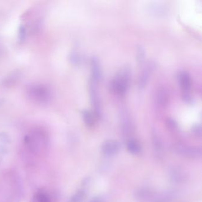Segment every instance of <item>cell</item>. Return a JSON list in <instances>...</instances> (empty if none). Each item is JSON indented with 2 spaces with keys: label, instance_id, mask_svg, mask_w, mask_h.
<instances>
[{
  "label": "cell",
  "instance_id": "cell-1",
  "mask_svg": "<svg viewBox=\"0 0 202 202\" xmlns=\"http://www.w3.org/2000/svg\"><path fill=\"white\" fill-rule=\"evenodd\" d=\"M24 142L30 151L39 154L46 149L48 145V138L44 131L36 129L25 135Z\"/></svg>",
  "mask_w": 202,
  "mask_h": 202
},
{
  "label": "cell",
  "instance_id": "cell-2",
  "mask_svg": "<svg viewBox=\"0 0 202 202\" xmlns=\"http://www.w3.org/2000/svg\"><path fill=\"white\" fill-rule=\"evenodd\" d=\"M29 98L39 105H46L52 99L51 90L42 84H33L27 90Z\"/></svg>",
  "mask_w": 202,
  "mask_h": 202
},
{
  "label": "cell",
  "instance_id": "cell-3",
  "mask_svg": "<svg viewBox=\"0 0 202 202\" xmlns=\"http://www.w3.org/2000/svg\"><path fill=\"white\" fill-rule=\"evenodd\" d=\"M129 71L124 69L119 72L114 77L110 84V88L117 94H124L129 87Z\"/></svg>",
  "mask_w": 202,
  "mask_h": 202
},
{
  "label": "cell",
  "instance_id": "cell-4",
  "mask_svg": "<svg viewBox=\"0 0 202 202\" xmlns=\"http://www.w3.org/2000/svg\"><path fill=\"white\" fill-rule=\"evenodd\" d=\"M173 150L180 156L190 159H197L201 157L202 149L199 147L186 145L182 144H177L174 146Z\"/></svg>",
  "mask_w": 202,
  "mask_h": 202
},
{
  "label": "cell",
  "instance_id": "cell-5",
  "mask_svg": "<svg viewBox=\"0 0 202 202\" xmlns=\"http://www.w3.org/2000/svg\"><path fill=\"white\" fill-rule=\"evenodd\" d=\"M155 195L156 193L154 190L149 188L143 187L138 189L135 191L134 197L139 202H149L152 200Z\"/></svg>",
  "mask_w": 202,
  "mask_h": 202
},
{
  "label": "cell",
  "instance_id": "cell-6",
  "mask_svg": "<svg viewBox=\"0 0 202 202\" xmlns=\"http://www.w3.org/2000/svg\"><path fill=\"white\" fill-rule=\"evenodd\" d=\"M97 82L91 80L90 84V97L91 101L94 109V113L97 117L100 116V104L99 95L97 94V88H96Z\"/></svg>",
  "mask_w": 202,
  "mask_h": 202
},
{
  "label": "cell",
  "instance_id": "cell-7",
  "mask_svg": "<svg viewBox=\"0 0 202 202\" xmlns=\"http://www.w3.org/2000/svg\"><path fill=\"white\" fill-rule=\"evenodd\" d=\"M155 67V64L152 62H149L146 65L142 71L138 80V86L140 89H144L149 80V76L151 75Z\"/></svg>",
  "mask_w": 202,
  "mask_h": 202
},
{
  "label": "cell",
  "instance_id": "cell-8",
  "mask_svg": "<svg viewBox=\"0 0 202 202\" xmlns=\"http://www.w3.org/2000/svg\"><path fill=\"white\" fill-rule=\"evenodd\" d=\"M120 149V143L113 140H110L105 142L101 147L103 153L108 156H112L116 154L119 151Z\"/></svg>",
  "mask_w": 202,
  "mask_h": 202
},
{
  "label": "cell",
  "instance_id": "cell-9",
  "mask_svg": "<svg viewBox=\"0 0 202 202\" xmlns=\"http://www.w3.org/2000/svg\"><path fill=\"white\" fill-rule=\"evenodd\" d=\"M180 85L183 90L184 95H186L187 99H189V93L191 89V82L189 74L186 72H182L179 75Z\"/></svg>",
  "mask_w": 202,
  "mask_h": 202
},
{
  "label": "cell",
  "instance_id": "cell-10",
  "mask_svg": "<svg viewBox=\"0 0 202 202\" xmlns=\"http://www.w3.org/2000/svg\"><path fill=\"white\" fill-rule=\"evenodd\" d=\"M152 142L153 150L155 155L159 157H161L163 155V145L162 141L156 133H153L152 135Z\"/></svg>",
  "mask_w": 202,
  "mask_h": 202
},
{
  "label": "cell",
  "instance_id": "cell-11",
  "mask_svg": "<svg viewBox=\"0 0 202 202\" xmlns=\"http://www.w3.org/2000/svg\"><path fill=\"white\" fill-rule=\"evenodd\" d=\"M170 177L172 182L177 184L182 183L186 178V176L183 171L177 168H174L171 171Z\"/></svg>",
  "mask_w": 202,
  "mask_h": 202
},
{
  "label": "cell",
  "instance_id": "cell-12",
  "mask_svg": "<svg viewBox=\"0 0 202 202\" xmlns=\"http://www.w3.org/2000/svg\"><path fill=\"white\" fill-rule=\"evenodd\" d=\"M101 77V70L99 62L95 58L91 60V81L97 82Z\"/></svg>",
  "mask_w": 202,
  "mask_h": 202
},
{
  "label": "cell",
  "instance_id": "cell-13",
  "mask_svg": "<svg viewBox=\"0 0 202 202\" xmlns=\"http://www.w3.org/2000/svg\"><path fill=\"white\" fill-rule=\"evenodd\" d=\"M83 120L87 126L91 127L95 125L96 118H97L95 114L90 110H84L82 113Z\"/></svg>",
  "mask_w": 202,
  "mask_h": 202
},
{
  "label": "cell",
  "instance_id": "cell-14",
  "mask_svg": "<svg viewBox=\"0 0 202 202\" xmlns=\"http://www.w3.org/2000/svg\"><path fill=\"white\" fill-rule=\"evenodd\" d=\"M128 151L132 154H138L141 151V146L139 142L135 139H131L127 143Z\"/></svg>",
  "mask_w": 202,
  "mask_h": 202
},
{
  "label": "cell",
  "instance_id": "cell-15",
  "mask_svg": "<svg viewBox=\"0 0 202 202\" xmlns=\"http://www.w3.org/2000/svg\"><path fill=\"white\" fill-rule=\"evenodd\" d=\"M85 197V191L84 190H79L70 197L68 202H84Z\"/></svg>",
  "mask_w": 202,
  "mask_h": 202
},
{
  "label": "cell",
  "instance_id": "cell-16",
  "mask_svg": "<svg viewBox=\"0 0 202 202\" xmlns=\"http://www.w3.org/2000/svg\"><path fill=\"white\" fill-rule=\"evenodd\" d=\"M34 202H51L49 196L44 191H39L35 195Z\"/></svg>",
  "mask_w": 202,
  "mask_h": 202
},
{
  "label": "cell",
  "instance_id": "cell-17",
  "mask_svg": "<svg viewBox=\"0 0 202 202\" xmlns=\"http://www.w3.org/2000/svg\"><path fill=\"white\" fill-rule=\"evenodd\" d=\"M167 101V93L164 89H161L158 91V101L161 105H164Z\"/></svg>",
  "mask_w": 202,
  "mask_h": 202
},
{
  "label": "cell",
  "instance_id": "cell-18",
  "mask_svg": "<svg viewBox=\"0 0 202 202\" xmlns=\"http://www.w3.org/2000/svg\"><path fill=\"white\" fill-rule=\"evenodd\" d=\"M136 57L139 63H142L145 58V51L140 46H139L136 50Z\"/></svg>",
  "mask_w": 202,
  "mask_h": 202
},
{
  "label": "cell",
  "instance_id": "cell-19",
  "mask_svg": "<svg viewBox=\"0 0 202 202\" xmlns=\"http://www.w3.org/2000/svg\"><path fill=\"white\" fill-rule=\"evenodd\" d=\"M26 36V30L25 26L21 25L19 29V39L21 42H23Z\"/></svg>",
  "mask_w": 202,
  "mask_h": 202
},
{
  "label": "cell",
  "instance_id": "cell-20",
  "mask_svg": "<svg viewBox=\"0 0 202 202\" xmlns=\"http://www.w3.org/2000/svg\"><path fill=\"white\" fill-rule=\"evenodd\" d=\"M192 133L197 137H200L202 135V129L200 125H196L192 128Z\"/></svg>",
  "mask_w": 202,
  "mask_h": 202
},
{
  "label": "cell",
  "instance_id": "cell-21",
  "mask_svg": "<svg viewBox=\"0 0 202 202\" xmlns=\"http://www.w3.org/2000/svg\"><path fill=\"white\" fill-rule=\"evenodd\" d=\"M0 141L6 144H9L10 143V138L6 133H0Z\"/></svg>",
  "mask_w": 202,
  "mask_h": 202
},
{
  "label": "cell",
  "instance_id": "cell-22",
  "mask_svg": "<svg viewBox=\"0 0 202 202\" xmlns=\"http://www.w3.org/2000/svg\"><path fill=\"white\" fill-rule=\"evenodd\" d=\"M90 202H104L103 199L100 198V197H94L93 199H92V200L90 201Z\"/></svg>",
  "mask_w": 202,
  "mask_h": 202
},
{
  "label": "cell",
  "instance_id": "cell-23",
  "mask_svg": "<svg viewBox=\"0 0 202 202\" xmlns=\"http://www.w3.org/2000/svg\"><path fill=\"white\" fill-rule=\"evenodd\" d=\"M2 156H1V155H0V164H1V162H2Z\"/></svg>",
  "mask_w": 202,
  "mask_h": 202
},
{
  "label": "cell",
  "instance_id": "cell-24",
  "mask_svg": "<svg viewBox=\"0 0 202 202\" xmlns=\"http://www.w3.org/2000/svg\"><path fill=\"white\" fill-rule=\"evenodd\" d=\"M1 100L0 101V104H1Z\"/></svg>",
  "mask_w": 202,
  "mask_h": 202
}]
</instances>
